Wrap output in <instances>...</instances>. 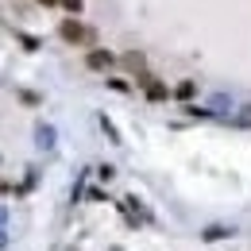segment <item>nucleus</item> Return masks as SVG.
<instances>
[{"instance_id":"obj_3","label":"nucleus","mask_w":251,"mask_h":251,"mask_svg":"<svg viewBox=\"0 0 251 251\" xmlns=\"http://www.w3.org/2000/svg\"><path fill=\"white\" fill-rule=\"evenodd\" d=\"M147 97H151V100H162V97H166V89H162L158 81H151V85H147Z\"/></svg>"},{"instance_id":"obj_2","label":"nucleus","mask_w":251,"mask_h":251,"mask_svg":"<svg viewBox=\"0 0 251 251\" xmlns=\"http://www.w3.org/2000/svg\"><path fill=\"white\" fill-rule=\"evenodd\" d=\"M85 66H89V70H108V66H112V54H108V50H89Z\"/></svg>"},{"instance_id":"obj_1","label":"nucleus","mask_w":251,"mask_h":251,"mask_svg":"<svg viewBox=\"0 0 251 251\" xmlns=\"http://www.w3.org/2000/svg\"><path fill=\"white\" fill-rule=\"evenodd\" d=\"M58 35H62L66 43H89V39H93V31H89V27H81L77 20H62Z\"/></svg>"},{"instance_id":"obj_5","label":"nucleus","mask_w":251,"mask_h":251,"mask_svg":"<svg viewBox=\"0 0 251 251\" xmlns=\"http://www.w3.org/2000/svg\"><path fill=\"white\" fill-rule=\"evenodd\" d=\"M43 4H54V0H43Z\"/></svg>"},{"instance_id":"obj_4","label":"nucleus","mask_w":251,"mask_h":251,"mask_svg":"<svg viewBox=\"0 0 251 251\" xmlns=\"http://www.w3.org/2000/svg\"><path fill=\"white\" fill-rule=\"evenodd\" d=\"M62 8L66 12H81V0H62Z\"/></svg>"}]
</instances>
